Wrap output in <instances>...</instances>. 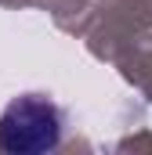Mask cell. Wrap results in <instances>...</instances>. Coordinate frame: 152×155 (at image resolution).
<instances>
[{
  "mask_svg": "<svg viewBox=\"0 0 152 155\" xmlns=\"http://www.w3.org/2000/svg\"><path fill=\"white\" fill-rule=\"evenodd\" d=\"M65 137V108L47 94H18L0 112V148L11 155L54 152Z\"/></svg>",
  "mask_w": 152,
  "mask_h": 155,
  "instance_id": "6da1fadb",
  "label": "cell"
}]
</instances>
